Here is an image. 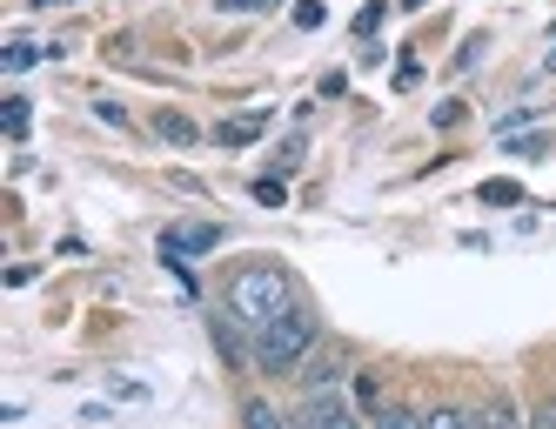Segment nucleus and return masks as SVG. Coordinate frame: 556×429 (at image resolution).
<instances>
[{
  "instance_id": "1",
  "label": "nucleus",
  "mask_w": 556,
  "mask_h": 429,
  "mask_svg": "<svg viewBox=\"0 0 556 429\" xmlns=\"http://www.w3.org/2000/svg\"><path fill=\"white\" fill-rule=\"evenodd\" d=\"M282 309H295V282L282 262H248V269L228 275V316L248 322V329H262L275 322Z\"/></svg>"
},
{
  "instance_id": "2",
  "label": "nucleus",
  "mask_w": 556,
  "mask_h": 429,
  "mask_svg": "<svg viewBox=\"0 0 556 429\" xmlns=\"http://www.w3.org/2000/svg\"><path fill=\"white\" fill-rule=\"evenodd\" d=\"M322 342V322H315V309H282L275 322H262L255 329V369H268V376H295L302 362H309V349Z\"/></svg>"
},
{
  "instance_id": "3",
  "label": "nucleus",
  "mask_w": 556,
  "mask_h": 429,
  "mask_svg": "<svg viewBox=\"0 0 556 429\" xmlns=\"http://www.w3.org/2000/svg\"><path fill=\"white\" fill-rule=\"evenodd\" d=\"M295 429H356V409L342 403L335 389H309L295 409Z\"/></svg>"
},
{
  "instance_id": "4",
  "label": "nucleus",
  "mask_w": 556,
  "mask_h": 429,
  "mask_svg": "<svg viewBox=\"0 0 556 429\" xmlns=\"http://www.w3.org/2000/svg\"><path fill=\"white\" fill-rule=\"evenodd\" d=\"M222 242V222H175V228H161V255H208Z\"/></svg>"
},
{
  "instance_id": "5",
  "label": "nucleus",
  "mask_w": 556,
  "mask_h": 429,
  "mask_svg": "<svg viewBox=\"0 0 556 429\" xmlns=\"http://www.w3.org/2000/svg\"><path fill=\"white\" fill-rule=\"evenodd\" d=\"M255 135H268V108H248V114H235V121H222V128H215V141H222V148H248Z\"/></svg>"
},
{
  "instance_id": "6",
  "label": "nucleus",
  "mask_w": 556,
  "mask_h": 429,
  "mask_svg": "<svg viewBox=\"0 0 556 429\" xmlns=\"http://www.w3.org/2000/svg\"><path fill=\"white\" fill-rule=\"evenodd\" d=\"M335 376H342V356H335V349L315 356V349H309V362H302V389H329Z\"/></svg>"
},
{
  "instance_id": "7",
  "label": "nucleus",
  "mask_w": 556,
  "mask_h": 429,
  "mask_svg": "<svg viewBox=\"0 0 556 429\" xmlns=\"http://www.w3.org/2000/svg\"><path fill=\"white\" fill-rule=\"evenodd\" d=\"M27 121H34V101H27V94H7V101H0V128H7V141H27Z\"/></svg>"
},
{
  "instance_id": "8",
  "label": "nucleus",
  "mask_w": 556,
  "mask_h": 429,
  "mask_svg": "<svg viewBox=\"0 0 556 429\" xmlns=\"http://www.w3.org/2000/svg\"><path fill=\"white\" fill-rule=\"evenodd\" d=\"M47 54H54V47H34V41H7V54H0V68H7V74H27L34 61H47Z\"/></svg>"
},
{
  "instance_id": "9",
  "label": "nucleus",
  "mask_w": 556,
  "mask_h": 429,
  "mask_svg": "<svg viewBox=\"0 0 556 429\" xmlns=\"http://www.w3.org/2000/svg\"><path fill=\"white\" fill-rule=\"evenodd\" d=\"M155 135H161V141H175V148H188V141H195L201 128L188 121V114H175V108H168V114H155Z\"/></svg>"
},
{
  "instance_id": "10",
  "label": "nucleus",
  "mask_w": 556,
  "mask_h": 429,
  "mask_svg": "<svg viewBox=\"0 0 556 429\" xmlns=\"http://www.w3.org/2000/svg\"><path fill=\"white\" fill-rule=\"evenodd\" d=\"M208 329H215V349L228 356V369H242V362H248V349H242V336H235V322H228V316H215Z\"/></svg>"
},
{
  "instance_id": "11",
  "label": "nucleus",
  "mask_w": 556,
  "mask_h": 429,
  "mask_svg": "<svg viewBox=\"0 0 556 429\" xmlns=\"http://www.w3.org/2000/svg\"><path fill=\"white\" fill-rule=\"evenodd\" d=\"M483 208H523V188H516L510 175H496V181H483Z\"/></svg>"
},
{
  "instance_id": "12",
  "label": "nucleus",
  "mask_w": 556,
  "mask_h": 429,
  "mask_svg": "<svg viewBox=\"0 0 556 429\" xmlns=\"http://www.w3.org/2000/svg\"><path fill=\"white\" fill-rule=\"evenodd\" d=\"M356 403L369 409V416H376V409L389 403V396H382V376H376V369H356Z\"/></svg>"
},
{
  "instance_id": "13",
  "label": "nucleus",
  "mask_w": 556,
  "mask_h": 429,
  "mask_svg": "<svg viewBox=\"0 0 556 429\" xmlns=\"http://www.w3.org/2000/svg\"><path fill=\"white\" fill-rule=\"evenodd\" d=\"M423 429H483V416H469V409H429Z\"/></svg>"
},
{
  "instance_id": "14",
  "label": "nucleus",
  "mask_w": 556,
  "mask_h": 429,
  "mask_svg": "<svg viewBox=\"0 0 556 429\" xmlns=\"http://www.w3.org/2000/svg\"><path fill=\"white\" fill-rule=\"evenodd\" d=\"M376 429H423V416H416V409H402V403H382L376 409Z\"/></svg>"
},
{
  "instance_id": "15",
  "label": "nucleus",
  "mask_w": 556,
  "mask_h": 429,
  "mask_svg": "<svg viewBox=\"0 0 556 429\" xmlns=\"http://www.w3.org/2000/svg\"><path fill=\"white\" fill-rule=\"evenodd\" d=\"M483 423H490V429H523V416H516V403H510V396H490Z\"/></svg>"
},
{
  "instance_id": "16",
  "label": "nucleus",
  "mask_w": 556,
  "mask_h": 429,
  "mask_svg": "<svg viewBox=\"0 0 556 429\" xmlns=\"http://www.w3.org/2000/svg\"><path fill=\"white\" fill-rule=\"evenodd\" d=\"M242 429H282V416H275L262 396H248V403H242Z\"/></svg>"
},
{
  "instance_id": "17",
  "label": "nucleus",
  "mask_w": 556,
  "mask_h": 429,
  "mask_svg": "<svg viewBox=\"0 0 556 429\" xmlns=\"http://www.w3.org/2000/svg\"><path fill=\"white\" fill-rule=\"evenodd\" d=\"M255 202H262V208H282V202H289V181H282V175H262V181H255Z\"/></svg>"
},
{
  "instance_id": "18",
  "label": "nucleus",
  "mask_w": 556,
  "mask_h": 429,
  "mask_svg": "<svg viewBox=\"0 0 556 429\" xmlns=\"http://www.w3.org/2000/svg\"><path fill=\"white\" fill-rule=\"evenodd\" d=\"M322 21H329V7H322V0H295V27H302V34H315Z\"/></svg>"
},
{
  "instance_id": "19",
  "label": "nucleus",
  "mask_w": 556,
  "mask_h": 429,
  "mask_svg": "<svg viewBox=\"0 0 556 429\" xmlns=\"http://www.w3.org/2000/svg\"><path fill=\"white\" fill-rule=\"evenodd\" d=\"M382 14H389V0H369V7L356 14V34H362V41H369V34L382 27Z\"/></svg>"
},
{
  "instance_id": "20",
  "label": "nucleus",
  "mask_w": 556,
  "mask_h": 429,
  "mask_svg": "<svg viewBox=\"0 0 556 429\" xmlns=\"http://www.w3.org/2000/svg\"><path fill=\"white\" fill-rule=\"evenodd\" d=\"M530 121H536V108H510V114H503V121H496V135H523Z\"/></svg>"
},
{
  "instance_id": "21",
  "label": "nucleus",
  "mask_w": 556,
  "mask_h": 429,
  "mask_svg": "<svg viewBox=\"0 0 556 429\" xmlns=\"http://www.w3.org/2000/svg\"><path fill=\"white\" fill-rule=\"evenodd\" d=\"M295 161H302V135H289V141H282V148H275V175H289Z\"/></svg>"
},
{
  "instance_id": "22",
  "label": "nucleus",
  "mask_w": 556,
  "mask_h": 429,
  "mask_svg": "<svg viewBox=\"0 0 556 429\" xmlns=\"http://www.w3.org/2000/svg\"><path fill=\"white\" fill-rule=\"evenodd\" d=\"M94 121H108V128H128V108H121V101H94Z\"/></svg>"
},
{
  "instance_id": "23",
  "label": "nucleus",
  "mask_w": 556,
  "mask_h": 429,
  "mask_svg": "<svg viewBox=\"0 0 556 429\" xmlns=\"http://www.w3.org/2000/svg\"><path fill=\"white\" fill-rule=\"evenodd\" d=\"M222 14H262V7H275V0H215Z\"/></svg>"
},
{
  "instance_id": "24",
  "label": "nucleus",
  "mask_w": 556,
  "mask_h": 429,
  "mask_svg": "<svg viewBox=\"0 0 556 429\" xmlns=\"http://www.w3.org/2000/svg\"><path fill=\"white\" fill-rule=\"evenodd\" d=\"M530 429H556V403H543V409H536V416H530Z\"/></svg>"
},
{
  "instance_id": "25",
  "label": "nucleus",
  "mask_w": 556,
  "mask_h": 429,
  "mask_svg": "<svg viewBox=\"0 0 556 429\" xmlns=\"http://www.w3.org/2000/svg\"><path fill=\"white\" fill-rule=\"evenodd\" d=\"M543 74H556V47H550V54H543Z\"/></svg>"
},
{
  "instance_id": "26",
  "label": "nucleus",
  "mask_w": 556,
  "mask_h": 429,
  "mask_svg": "<svg viewBox=\"0 0 556 429\" xmlns=\"http://www.w3.org/2000/svg\"><path fill=\"white\" fill-rule=\"evenodd\" d=\"M34 7H67V0H34Z\"/></svg>"
}]
</instances>
